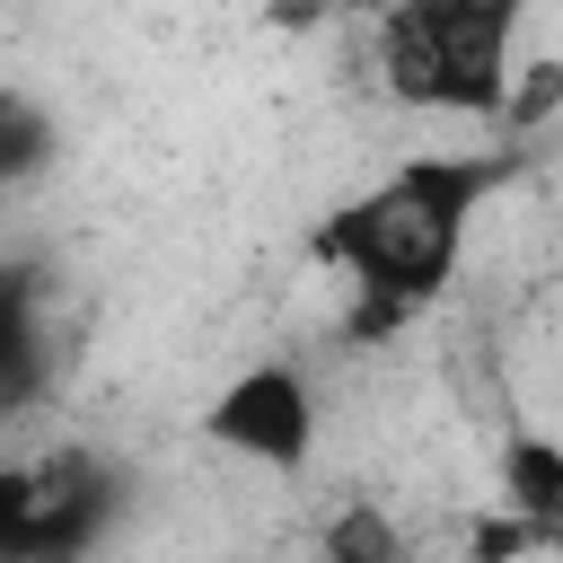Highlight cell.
Returning a JSON list of instances; mask_svg holds the SVG:
<instances>
[{
  "instance_id": "1",
  "label": "cell",
  "mask_w": 563,
  "mask_h": 563,
  "mask_svg": "<svg viewBox=\"0 0 563 563\" xmlns=\"http://www.w3.org/2000/svg\"><path fill=\"white\" fill-rule=\"evenodd\" d=\"M493 185H501L493 158H405L317 229V255L352 273L361 325H396L449 290Z\"/></svg>"
},
{
  "instance_id": "5",
  "label": "cell",
  "mask_w": 563,
  "mask_h": 563,
  "mask_svg": "<svg viewBox=\"0 0 563 563\" xmlns=\"http://www.w3.org/2000/svg\"><path fill=\"white\" fill-rule=\"evenodd\" d=\"M325 554L387 563V554H405V528H396V519H378L369 501H352V510H334V519H325Z\"/></svg>"
},
{
  "instance_id": "2",
  "label": "cell",
  "mask_w": 563,
  "mask_h": 563,
  "mask_svg": "<svg viewBox=\"0 0 563 563\" xmlns=\"http://www.w3.org/2000/svg\"><path fill=\"white\" fill-rule=\"evenodd\" d=\"M369 62L378 88L413 114L501 123L519 79V0H387Z\"/></svg>"
},
{
  "instance_id": "6",
  "label": "cell",
  "mask_w": 563,
  "mask_h": 563,
  "mask_svg": "<svg viewBox=\"0 0 563 563\" xmlns=\"http://www.w3.org/2000/svg\"><path fill=\"white\" fill-rule=\"evenodd\" d=\"M528 79H510V106H501V123H545L554 106H563V62H519Z\"/></svg>"
},
{
  "instance_id": "4",
  "label": "cell",
  "mask_w": 563,
  "mask_h": 563,
  "mask_svg": "<svg viewBox=\"0 0 563 563\" xmlns=\"http://www.w3.org/2000/svg\"><path fill=\"white\" fill-rule=\"evenodd\" d=\"M493 484H501L510 510H528V519H563V440H545V431H501V449H493Z\"/></svg>"
},
{
  "instance_id": "3",
  "label": "cell",
  "mask_w": 563,
  "mask_h": 563,
  "mask_svg": "<svg viewBox=\"0 0 563 563\" xmlns=\"http://www.w3.org/2000/svg\"><path fill=\"white\" fill-rule=\"evenodd\" d=\"M202 431L211 449L246 457V466H273V475H299L317 457V387L290 369V361H246L211 405H202Z\"/></svg>"
}]
</instances>
